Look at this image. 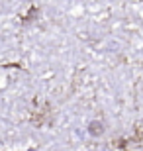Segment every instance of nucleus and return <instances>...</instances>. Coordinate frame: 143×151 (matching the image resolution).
<instances>
[{
    "label": "nucleus",
    "mask_w": 143,
    "mask_h": 151,
    "mask_svg": "<svg viewBox=\"0 0 143 151\" xmlns=\"http://www.w3.org/2000/svg\"><path fill=\"white\" fill-rule=\"evenodd\" d=\"M29 151H33V149H29Z\"/></svg>",
    "instance_id": "obj_2"
},
{
    "label": "nucleus",
    "mask_w": 143,
    "mask_h": 151,
    "mask_svg": "<svg viewBox=\"0 0 143 151\" xmlns=\"http://www.w3.org/2000/svg\"><path fill=\"white\" fill-rule=\"evenodd\" d=\"M90 134H94V135L102 134V124H98V122H92V124H90Z\"/></svg>",
    "instance_id": "obj_1"
}]
</instances>
